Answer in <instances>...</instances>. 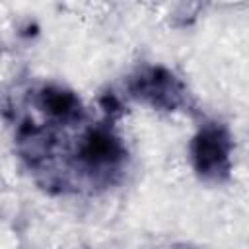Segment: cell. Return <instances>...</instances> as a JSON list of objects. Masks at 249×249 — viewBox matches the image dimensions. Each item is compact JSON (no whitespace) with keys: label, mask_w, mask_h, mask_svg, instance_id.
Wrapping results in <instances>:
<instances>
[{"label":"cell","mask_w":249,"mask_h":249,"mask_svg":"<svg viewBox=\"0 0 249 249\" xmlns=\"http://www.w3.org/2000/svg\"><path fill=\"white\" fill-rule=\"evenodd\" d=\"M226 154H228L226 138L218 130H208L200 134V138L196 140L195 156H196L198 167L204 171L220 169V165L226 161Z\"/></svg>","instance_id":"6da1fadb"},{"label":"cell","mask_w":249,"mask_h":249,"mask_svg":"<svg viewBox=\"0 0 249 249\" xmlns=\"http://www.w3.org/2000/svg\"><path fill=\"white\" fill-rule=\"evenodd\" d=\"M45 103H47L51 113L60 115V117L70 115L74 111V107H76V99L70 93H66V91H51L45 97Z\"/></svg>","instance_id":"7a4b0ae2"}]
</instances>
